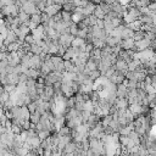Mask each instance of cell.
<instances>
[{
	"label": "cell",
	"mask_w": 156,
	"mask_h": 156,
	"mask_svg": "<svg viewBox=\"0 0 156 156\" xmlns=\"http://www.w3.org/2000/svg\"><path fill=\"white\" fill-rule=\"evenodd\" d=\"M76 37L72 36L71 33H65V34H61L60 36V44L63 45L65 48H70L72 46V42Z\"/></svg>",
	"instance_id": "obj_1"
},
{
	"label": "cell",
	"mask_w": 156,
	"mask_h": 156,
	"mask_svg": "<svg viewBox=\"0 0 156 156\" xmlns=\"http://www.w3.org/2000/svg\"><path fill=\"white\" fill-rule=\"evenodd\" d=\"M32 34L34 36L36 42H37V40H39V39H43V37L45 36V27H44L43 25L37 26L34 29H32Z\"/></svg>",
	"instance_id": "obj_2"
},
{
	"label": "cell",
	"mask_w": 156,
	"mask_h": 156,
	"mask_svg": "<svg viewBox=\"0 0 156 156\" xmlns=\"http://www.w3.org/2000/svg\"><path fill=\"white\" fill-rule=\"evenodd\" d=\"M16 42H19V36L15 33V31H9V33H8V36H6V38H5V40H3L2 42V44H5L6 46L9 45V44H11V43H16Z\"/></svg>",
	"instance_id": "obj_3"
},
{
	"label": "cell",
	"mask_w": 156,
	"mask_h": 156,
	"mask_svg": "<svg viewBox=\"0 0 156 156\" xmlns=\"http://www.w3.org/2000/svg\"><path fill=\"white\" fill-rule=\"evenodd\" d=\"M150 43H151V40L148 39L146 37L143 38V39H140V40H138V42H135L137 51H141V50H145V49L150 48Z\"/></svg>",
	"instance_id": "obj_4"
},
{
	"label": "cell",
	"mask_w": 156,
	"mask_h": 156,
	"mask_svg": "<svg viewBox=\"0 0 156 156\" xmlns=\"http://www.w3.org/2000/svg\"><path fill=\"white\" fill-rule=\"evenodd\" d=\"M128 92H129V88L126 84L123 83L117 84V93H116L117 98H128Z\"/></svg>",
	"instance_id": "obj_5"
},
{
	"label": "cell",
	"mask_w": 156,
	"mask_h": 156,
	"mask_svg": "<svg viewBox=\"0 0 156 156\" xmlns=\"http://www.w3.org/2000/svg\"><path fill=\"white\" fill-rule=\"evenodd\" d=\"M76 150H77V144L74 140H72L65 146V149L62 150V155H73Z\"/></svg>",
	"instance_id": "obj_6"
},
{
	"label": "cell",
	"mask_w": 156,
	"mask_h": 156,
	"mask_svg": "<svg viewBox=\"0 0 156 156\" xmlns=\"http://www.w3.org/2000/svg\"><path fill=\"white\" fill-rule=\"evenodd\" d=\"M61 11H62V5H60V4H54V5L48 6V8L45 9V12H46V14H49L51 17H53L54 15H56V14L61 12Z\"/></svg>",
	"instance_id": "obj_7"
},
{
	"label": "cell",
	"mask_w": 156,
	"mask_h": 156,
	"mask_svg": "<svg viewBox=\"0 0 156 156\" xmlns=\"http://www.w3.org/2000/svg\"><path fill=\"white\" fill-rule=\"evenodd\" d=\"M122 49H133V46L135 45V40L134 38H127V39H122L121 44Z\"/></svg>",
	"instance_id": "obj_8"
},
{
	"label": "cell",
	"mask_w": 156,
	"mask_h": 156,
	"mask_svg": "<svg viewBox=\"0 0 156 156\" xmlns=\"http://www.w3.org/2000/svg\"><path fill=\"white\" fill-rule=\"evenodd\" d=\"M129 110L134 114V116L137 117L138 115H140V114H143V105L141 104H138V103H134V104H131L129 106Z\"/></svg>",
	"instance_id": "obj_9"
},
{
	"label": "cell",
	"mask_w": 156,
	"mask_h": 156,
	"mask_svg": "<svg viewBox=\"0 0 156 156\" xmlns=\"http://www.w3.org/2000/svg\"><path fill=\"white\" fill-rule=\"evenodd\" d=\"M84 17H86V15H84L83 12H80V11H76V12H73V14H72V21H73V22H76V23L83 21V20H84Z\"/></svg>",
	"instance_id": "obj_10"
},
{
	"label": "cell",
	"mask_w": 156,
	"mask_h": 156,
	"mask_svg": "<svg viewBox=\"0 0 156 156\" xmlns=\"http://www.w3.org/2000/svg\"><path fill=\"white\" fill-rule=\"evenodd\" d=\"M84 45H87L86 39L80 38V37H76L72 42V46H74V48H80V46H84Z\"/></svg>",
	"instance_id": "obj_11"
},
{
	"label": "cell",
	"mask_w": 156,
	"mask_h": 156,
	"mask_svg": "<svg viewBox=\"0 0 156 156\" xmlns=\"http://www.w3.org/2000/svg\"><path fill=\"white\" fill-rule=\"evenodd\" d=\"M134 32L132 28H129L128 26L122 31V39H127V38H133L134 37Z\"/></svg>",
	"instance_id": "obj_12"
},
{
	"label": "cell",
	"mask_w": 156,
	"mask_h": 156,
	"mask_svg": "<svg viewBox=\"0 0 156 156\" xmlns=\"http://www.w3.org/2000/svg\"><path fill=\"white\" fill-rule=\"evenodd\" d=\"M0 99H2V105H4L9 99H10V93L4 88L2 87V93H0Z\"/></svg>",
	"instance_id": "obj_13"
},
{
	"label": "cell",
	"mask_w": 156,
	"mask_h": 156,
	"mask_svg": "<svg viewBox=\"0 0 156 156\" xmlns=\"http://www.w3.org/2000/svg\"><path fill=\"white\" fill-rule=\"evenodd\" d=\"M139 20L143 22V25H148V26H152L154 25L152 16H150V15H141L139 17Z\"/></svg>",
	"instance_id": "obj_14"
},
{
	"label": "cell",
	"mask_w": 156,
	"mask_h": 156,
	"mask_svg": "<svg viewBox=\"0 0 156 156\" xmlns=\"http://www.w3.org/2000/svg\"><path fill=\"white\" fill-rule=\"evenodd\" d=\"M74 9H76V5H74V3H73V2H65V3H63V5H62V10L70 11V12H72V14H73Z\"/></svg>",
	"instance_id": "obj_15"
},
{
	"label": "cell",
	"mask_w": 156,
	"mask_h": 156,
	"mask_svg": "<svg viewBox=\"0 0 156 156\" xmlns=\"http://www.w3.org/2000/svg\"><path fill=\"white\" fill-rule=\"evenodd\" d=\"M112 120H114V116L111 114H109V115H105V116L101 117V123H103L104 127H107V126H110Z\"/></svg>",
	"instance_id": "obj_16"
},
{
	"label": "cell",
	"mask_w": 156,
	"mask_h": 156,
	"mask_svg": "<svg viewBox=\"0 0 156 156\" xmlns=\"http://www.w3.org/2000/svg\"><path fill=\"white\" fill-rule=\"evenodd\" d=\"M94 15H95L98 19H104L106 14H105V12H104V10L101 9V6L98 4V5H97V8H95V10H94Z\"/></svg>",
	"instance_id": "obj_17"
},
{
	"label": "cell",
	"mask_w": 156,
	"mask_h": 156,
	"mask_svg": "<svg viewBox=\"0 0 156 156\" xmlns=\"http://www.w3.org/2000/svg\"><path fill=\"white\" fill-rule=\"evenodd\" d=\"M145 36H146V32L143 31V29H139V31H135V32H134V37H133V38H134L135 42H138V40L145 38Z\"/></svg>",
	"instance_id": "obj_18"
},
{
	"label": "cell",
	"mask_w": 156,
	"mask_h": 156,
	"mask_svg": "<svg viewBox=\"0 0 156 156\" xmlns=\"http://www.w3.org/2000/svg\"><path fill=\"white\" fill-rule=\"evenodd\" d=\"M40 117H42V114H39L38 111H36V112H32V114H31L29 120H31L32 123H36V124H37V123L40 121Z\"/></svg>",
	"instance_id": "obj_19"
},
{
	"label": "cell",
	"mask_w": 156,
	"mask_h": 156,
	"mask_svg": "<svg viewBox=\"0 0 156 156\" xmlns=\"http://www.w3.org/2000/svg\"><path fill=\"white\" fill-rule=\"evenodd\" d=\"M89 77H90L92 80L95 82L97 80H99V78L101 77V71H100V70H93V71H90Z\"/></svg>",
	"instance_id": "obj_20"
},
{
	"label": "cell",
	"mask_w": 156,
	"mask_h": 156,
	"mask_svg": "<svg viewBox=\"0 0 156 156\" xmlns=\"http://www.w3.org/2000/svg\"><path fill=\"white\" fill-rule=\"evenodd\" d=\"M31 51H32L33 54H37V55H39V54L43 51V48H42L39 44H37V42H36L34 44H32V45H31Z\"/></svg>",
	"instance_id": "obj_21"
},
{
	"label": "cell",
	"mask_w": 156,
	"mask_h": 156,
	"mask_svg": "<svg viewBox=\"0 0 156 156\" xmlns=\"http://www.w3.org/2000/svg\"><path fill=\"white\" fill-rule=\"evenodd\" d=\"M71 132H72V128H70L68 126H62L60 129H59V133H60V135H70L71 134Z\"/></svg>",
	"instance_id": "obj_22"
},
{
	"label": "cell",
	"mask_w": 156,
	"mask_h": 156,
	"mask_svg": "<svg viewBox=\"0 0 156 156\" xmlns=\"http://www.w3.org/2000/svg\"><path fill=\"white\" fill-rule=\"evenodd\" d=\"M31 21L37 23V25H42V14L37 12L34 15H31Z\"/></svg>",
	"instance_id": "obj_23"
},
{
	"label": "cell",
	"mask_w": 156,
	"mask_h": 156,
	"mask_svg": "<svg viewBox=\"0 0 156 156\" xmlns=\"http://www.w3.org/2000/svg\"><path fill=\"white\" fill-rule=\"evenodd\" d=\"M16 90L19 92V93H21V94H25V93H27V83H19L17 86H16Z\"/></svg>",
	"instance_id": "obj_24"
},
{
	"label": "cell",
	"mask_w": 156,
	"mask_h": 156,
	"mask_svg": "<svg viewBox=\"0 0 156 156\" xmlns=\"http://www.w3.org/2000/svg\"><path fill=\"white\" fill-rule=\"evenodd\" d=\"M38 135H39V138H40L42 140H44V139H46L48 137L51 135V131H48V129L40 131V132H38Z\"/></svg>",
	"instance_id": "obj_25"
},
{
	"label": "cell",
	"mask_w": 156,
	"mask_h": 156,
	"mask_svg": "<svg viewBox=\"0 0 156 156\" xmlns=\"http://www.w3.org/2000/svg\"><path fill=\"white\" fill-rule=\"evenodd\" d=\"M104 21H105V20H104ZM104 29L107 32V34H110V33L115 29V27H114V25H112L111 21H105V27H104Z\"/></svg>",
	"instance_id": "obj_26"
},
{
	"label": "cell",
	"mask_w": 156,
	"mask_h": 156,
	"mask_svg": "<svg viewBox=\"0 0 156 156\" xmlns=\"http://www.w3.org/2000/svg\"><path fill=\"white\" fill-rule=\"evenodd\" d=\"M61 14H62V19H63V21H71L72 20V12H70V11H66V10H62L61 11Z\"/></svg>",
	"instance_id": "obj_27"
},
{
	"label": "cell",
	"mask_w": 156,
	"mask_h": 156,
	"mask_svg": "<svg viewBox=\"0 0 156 156\" xmlns=\"http://www.w3.org/2000/svg\"><path fill=\"white\" fill-rule=\"evenodd\" d=\"M25 43H27V44H29V45L34 44V43H36L34 36H33L32 33H31V34H27V36H26V39H25Z\"/></svg>",
	"instance_id": "obj_28"
},
{
	"label": "cell",
	"mask_w": 156,
	"mask_h": 156,
	"mask_svg": "<svg viewBox=\"0 0 156 156\" xmlns=\"http://www.w3.org/2000/svg\"><path fill=\"white\" fill-rule=\"evenodd\" d=\"M90 56H94V57H101V48H95L93 49V51L90 53Z\"/></svg>",
	"instance_id": "obj_29"
},
{
	"label": "cell",
	"mask_w": 156,
	"mask_h": 156,
	"mask_svg": "<svg viewBox=\"0 0 156 156\" xmlns=\"http://www.w3.org/2000/svg\"><path fill=\"white\" fill-rule=\"evenodd\" d=\"M90 115H92V112H89V111H87V110H83V111H82V118H83V123H87V122H88V120H89Z\"/></svg>",
	"instance_id": "obj_30"
},
{
	"label": "cell",
	"mask_w": 156,
	"mask_h": 156,
	"mask_svg": "<svg viewBox=\"0 0 156 156\" xmlns=\"http://www.w3.org/2000/svg\"><path fill=\"white\" fill-rule=\"evenodd\" d=\"M53 20H54L56 23H59V22L63 21V19H62V14H61V12H59V14L54 15V16H53Z\"/></svg>",
	"instance_id": "obj_31"
},
{
	"label": "cell",
	"mask_w": 156,
	"mask_h": 156,
	"mask_svg": "<svg viewBox=\"0 0 156 156\" xmlns=\"http://www.w3.org/2000/svg\"><path fill=\"white\" fill-rule=\"evenodd\" d=\"M28 78H29V77H28L26 73H21V74H20V82H21V83H27Z\"/></svg>",
	"instance_id": "obj_32"
},
{
	"label": "cell",
	"mask_w": 156,
	"mask_h": 156,
	"mask_svg": "<svg viewBox=\"0 0 156 156\" xmlns=\"http://www.w3.org/2000/svg\"><path fill=\"white\" fill-rule=\"evenodd\" d=\"M95 26H98L99 28H104V27H105V21H104V19H99Z\"/></svg>",
	"instance_id": "obj_33"
},
{
	"label": "cell",
	"mask_w": 156,
	"mask_h": 156,
	"mask_svg": "<svg viewBox=\"0 0 156 156\" xmlns=\"http://www.w3.org/2000/svg\"><path fill=\"white\" fill-rule=\"evenodd\" d=\"M152 21H154V26H156V14L152 16Z\"/></svg>",
	"instance_id": "obj_34"
},
{
	"label": "cell",
	"mask_w": 156,
	"mask_h": 156,
	"mask_svg": "<svg viewBox=\"0 0 156 156\" xmlns=\"http://www.w3.org/2000/svg\"><path fill=\"white\" fill-rule=\"evenodd\" d=\"M154 109H155V111H156V106H155V107H154Z\"/></svg>",
	"instance_id": "obj_35"
}]
</instances>
